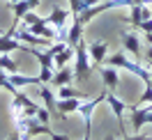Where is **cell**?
<instances>
[{"mask_svg":"<svg viewBox=\"0 0 152 140\" xmlns=\"http://www.w3.org/2000/svg\"><path fill=\"white\" fill-rule=\"evenodd\" d=\"M106 103H108L111 112H113L115 120H118V131H120V138L129 136V131H127V124H124V112L129 110V103H124L122 99H120V96H115L113 92H106Z\"/></svg>","mask_w":152,"mask_h":140,"instance_id":"obj_3","label":"cell"},{"mask_svg":"<svg viewBox=\"0 0 152 140\" xmlns=\"http://www.w3.org/2000/svg\"><path fill=\"white\" fill-rule=\"evenodd\" d=\"M81 96H72V99H58V117H62L67 120L72 112L78 110V106H81Z\"/></svg>","mask_w":152,"mask_h":140,"instance_id":"obj_12","label":"cell"},{"mask_svg":"<svg viewBox=\"0 0 152 140\" xmlns=\"http://www.w3.org/2000/svg\"><path fill=\"white\" fill-rule=\"evenodd\" d=\"M83 28H86V23L78 19V16H74L72 23L67 25V44H69V46H76V44L83 39Z\"/></svg>","mask_w":152,"mask_h":140,"instance_id":"obj_10","label":"cell"},{"mask_svg":"<svg viewBox=\"0 0 152 140\" xmlns=\"http://www.w3.org/2000/svg\"><path fill=\"white\" fill-rule=\"evenodd\" d=\"M74 57V46H67L62 53H58L56 57H53V67L56 69H60V67H67V62Z\"/></svg>","mask_w":152,"mask_h":140,"instance_id":"obj_18","label":"cell"},{"mask_svg":"<svg viewBox=\"0 0 152 140\" xmlns=\"http://www.w3.org/2000/svg\"><path fill=\"white\" fill-rule=\"evenodd\" d=\"M104 140H120V138H118V136H113V133H111V136H106Z\"/></svg>","mask_w":152,"mask_h":140,"instance_id":"obj_32","label":"cell"},{"mask_svg":"<svg viewBox=\"0 0 152 140\" xmlns=\"http://www.w3.org/2000/svg\"><path fill=\"white\" fill-rule=\"evenodd\" d=\"M0 35H2V28H0Z\"/></svg>","mask_w":152,"mask_h":140,"instance_id":"obj_33","label":"cell"},{"mask_svg":"<svg viewBox=\"0 0 152 140\" xmlns=\"http://www.w3.org/2000/svg\"><path fill=\"white\" fill-rule=\"evenodd\" d=\"M19 23H21V21H14V23H12V28L5 30V32L0 35V53H10V55H12V53H16V51L23 48V44L14 37V30L19 28Z\"/></svg>","mask_w":152,"mask_h":140,"instance_id":"obj_4","label":"cell"},{"mask_svg":"<svg viewBox=\"0 0 152 140\" xmlns=\"http://www.w3.org/2000/svg\"><path fill=\"white\" fill-rule=\"evenodd\" d=\"M83 140H92V131H86V136H83Z\"/></svg>","mask_w":152,"mask_h":140,"instance_id":"obj_31","label":"cell"},{"mask_svg":"<svg viewBox=\"0 0 152 140\" xmlns=\"http://www.w3.org/2000/svg\"><path fill=\"white\" fill-rule=\"evenodd\" d=\"M14 37L19 39L21 44H26V46H51V39H46V37H39V35H35V32H30L26 25L23 28H16L14 30Z\"/></svg>","mask_w":152,"mask_h":140,"instance_id":"obj_7","label":"cell"},{"mask_svg":"<svg viewBox=\"0 0 152 140\" xmlns=\"http://www.w3.org/2000/svg\"><path fill=\"white\" fill-rule=\"evenodd\" d=\"M39 2H42V0H28V5L32 7V9H37V7H39Z\"/></svg>","mask_w":152,"mask_h":140,"instance_id":"obj_30","label":"cell"},{"mask_svg":"<svg viewBox=\"0 0 152 140\" xmlns=\"http://www.w3.org/2000/svg\"><path fill=\"white\" fill-rule=\"evenodd\" d=\"M120 140H143V133H134V136H124Z\"/></svg>","mask_w":152,"mask_h":140,"instance_id":"obj_26","label":"cell"},{"mask_svg":"<svg viewBox=\"0 0 152 140\" xmlns=\"http://www.w3.org/2000/svg\"><path fill=\"white\" fill-rule=\"evenodd\" d=\"M92 74V62L88 55V44L81 39L74 46V78L76 81H88Z\"/></svg>","mask_w":152,"mask_h":140,"instance_id":"obj_2","label":"cell"},{"mask_svg":"<svg viewBox=\"0 0 152 140\" xmlns=\"http://www.w3.org/2000/svg\"><path fill=\"white\" fill-rule=\"evenodd\" d=\"M39 96L46 106L51 115H58V96H56V87L51 83H39Z\"/></svg>","mask_w":152,"mask_h":140,"instance_id":"obj_8","label":"cell"},{"mask_svg":"<svg viewBox=\"0 0 152 140\" xmlns=\"http://www.w3.org/2000/svg\"><path fill=\"white\" fill-rule=\"evenodd\" d=\"M99 2H102V0H83V5H86V9H88V7H92V5H99Z\"/></svg>","mask_w":152,"mask_h":140,"instance_id":"obj_28","label":"cell"},{"mask_svg":"<svg viewBox=\"0 0 152 140\" xmlns=\"http://www.w3.org/2000/svg\"><path fill=\"white\" fill-rule=\"evenodd\" d=\"M141 21H143V5H132V7H129V14L124 16V23H127V25H132V28L138 32Z\"/></svg>","mask_w":152,"mask_h":140,"instance_id":"obj_14","label":"cell"},{"mask_svg":"<svg viewBox=\"0 0 152 140\" xmlns=\"http://www.w3.org/2000/svg\"><path fill=\"white\" fill-rule=\"evenodd\" d=\"M106 65H111V67H118V69H127V71H132L136 78H141L143 83H150V78H152V69L150 65L145 62H136V60H132L129 57V53L127 51H118V53H108V57H106Z\"/></svg>","mask_w":152,"mask_h":140,"instance_id":"obj_1","label":"cell"},{"mask_svg":"<svg viewBox=\"0 0 152 140\" xmlns=\"http://www.w3.org/2000/svg\"><path fill=\"white\" fill-rule=\"evenodd\" d=\"M7 140H23V138H21V133H19V131H14V133H12Z\"/></svg>","mask_w":152,"mask_h":140,"instance_id":"obj_29","label":"cell"},{"mask_svg":"<svg viewBox=\"0 0 152 140\" xmlns=\"http://www.w3.org/2000/svg\"><path fill=\"white\" fill-rule=\"evenodd\" d=\"M56 96L58 99H72V96H81V99H88L86 94L81 92V90H76L74 85H60V87H56Z\"/></svg>","mask_w":152,"mask_h":140,"instance_id":"obj_15","label":"cell"},{"mask_svg":"<svg viewBox=\"0 0 152 140\" xmlns=\"http://www.w3.org/2000/svg\"><path fill=\"white\" fill-rule=\"evenodd\" d=\"M150 69H152V65H150Z\"/></svg>","mask_w":152,"mask_h":140,"instance_id":"obj_34","label":"cell"},{"mask_svg":"<svg viewBox=\"0 0 152 140\" xmlns=\"http://www.w3.org/2000/svg\"><path fill=\"white\" fill-rule=\"evenodd\" d=\"M108 41H92L88 44V55H90V62H92V69L99 65H104L106 57H108Z\"/></svg>","mask_w":152,"mask_h":140,"instance_id":"obj_6","label":"cell"},{"mask_svg":"<svg viewBox=\"0 0 152 140\" xmlns=\"http://www.w3.org/2000/svg\"><path fill=\"white\" fill-rule=\"evenodd\" d=\"M145 62H148V65H152V46L145 51Z\"/></svg>","mask_w":152,"mask_h":140,"instance_id":"obj_27","label":"cell"},{"mask_svg":"<svg viewBox=\"0 0 152 140\" xmlns=\"http://www.w3.org/2000/svg\"><path fill=\"white\" fill-rule=\"evenodd\" d=\"M92 71H97V74L102 76V83H104V90H108V92H115V87H118V83H120V74H118V67H95Z\"/></svg>","mask_w":152,"mask_h":140,"instance_id":"obj_5","label":"cell"},{"mask_svg":"<svg viewBox=\"0 0 152 140\" xmlns=\"http://www.w3.org/2000/svg\"><path fill=\"white\" fill-rule=\"evenodd\" d=\"M32 9L28 5V0H19V2H12V12H14V21H23V16Z\"/></svg>","mask_w":152,"mask_h":140,"instance_id":"obj_19","label":"cell"},{"mask_svg":"<svg viewBox=\"0 0 152 140\" xmlns=\"http://www.w3.org/2000/svg\"><path fill=\"white\" fill-rule=\"evenodd\" d=\"M138 32H143V35H150V32H152V19L141 21V25H138Z\"/></svg>","mask_w":152,"mask_h":140,"instance_id":"obj_24","label":"cell"},{"mask_svg":"<svg viewBox=\"0 0 152 140\" xmlns=\"http://www.w3.org/2000/svg\"><path fill=\"white\" fill-rule=\"evenodd\" d=\"M10 81L16 85V87H19V85H39L42 83L39 76H26V74H19V71H16V74H10Z\"/></svg>","mask_w":152,"mask_h":140,"instance_id":"obj_16","label":"cell"},{"mask_svg":"<svg viewBox=\"0 0 152 140\" xmlns=\"http://www.w3.org/2000/svg\"><path fill=\"white\" fill-rule=\"evenodd\" d=\"M67 2H69V9H72V14H74V16H78L81 12H86L83 0H67Z\"/></svg>","mask_w":152,"mask_h":140,"instance_id":"obj_21","label":"cell"},{"mask_svg":"<svg viewBox=\"0 0 152 140\" xmlns=\"http://www.w3.org/2000/svg\"><path fill=\"white\" fill-rule=\"evenodd\" d=\"M39 19H42V16H39V14H35V12L30 9L28 14H26V16H23V25H32V23H37Z\"/></svg>","mask_w":152,"mask_h":140,"instance_id":"obj_23","label":"cell"},{"mask_svg":"<svg viewBox=\"0 0 152 140\" xmlns=\"http://www.w3.org/2000/svg\"><path fill=\"white\" fill-rule=\"evenodd\" d=\"M122 48L127 53H132L134 57H141V37L138 32H122Z\"/></svg>","mask_w":152,"mask_h":140,"instance_id":"obj_11","label":"cell"},{"mask_svg":"<svg viewBox=\"0 0 152 140\" xmlns=\"http://www.w3.org/2000/svg\"><path fill=\"white\" fill-rule=\"evenodd\" d=\"M69 14H72V9H65V7H58V5H53V7H51V12L46 14V21H48V23H51L56 30H60V28H65V25H67Z\"/></svg>","mask_w":152,"mask_h":140,"instance_id":"obj_9","label":"cell"},{"mask_svg":"<svg viewBox=\"0 0 152 140\" xmlns=\"http://www.w3.org/2000/svg\"><path fill=\"white\" fill-rule=\"evenodd\" d=\"M35 117H37L39 124H51V110H48L46 106H42V103H39V108H37V112H35Z\"/></svg>","mask_w":152,"mask_h":140,"instance_id":"obj_20","label":"cell"},{"mask_svg":"<svg viewBox=\"0 0 152 140\" xmlns=\"http://www.w3.org/2000/svg\"><path fill=\"white\" fill-rule=\"evenodd\" d=\"M0 69L5 71V74H16L19 71V65L14 62V57L10 53H0Z\"/></svg>","mask_w":152,"mask_h":140,"instance_id":"obj_17","label":"cell"},{"mask_svg":"<svg viewBox=\"0 0 152 140\" xmlns=\"http://www.w3.org/2000/svg\"><path fill=\"white\" fill-rule=\"evenodd\" d=\"M48 138L51 140H69V136H67V133H56V131H51Z\"/></svg>","mask_w":152,"mask_h":140,"instance_id":"obj_25","label":"cell"},{"mask_svg":"<svg viewBox=\"0 0 152 140\" xmlns=\"http://www.w3.org/2000/svg\"><path fill=\"white\" fill-rule=\"evenodd\" d=\"M148 101H152V85L150 83H145V90H143V94H141V99H138L136 106H145Z\"/></svg>","mask_w":152,"mask_h":140,"instance_id":"obj_22","label":"cell"},{"mask_svg":"<svg viewBox=\"0 0 152 140\" xmlns=\"http://www.w3.org/2000/svg\"><path fill=\"white\" fill-rule=\"evenodd\" d=\"M74 81V67H60L53 71V78H51V85L53 87H60V85H69Z\"/></svg>","mask_w":152,"mask_h":140,"instance_id":"obj_13","label":"cell"}]
</instances>
